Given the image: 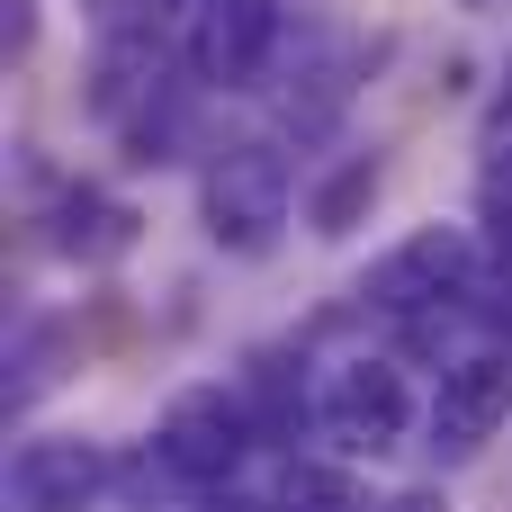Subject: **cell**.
Wrapping results in <instances>:
<instances>
[{"mask_svg":"<svg viewBox=\"0 0 512 512\" xmlns=\"http://www.w3.org/2000/svg\"><path fill=\"white\" fill-rule=\"evenodd\" d=\"M279 45H288L279 0H207V9H189V72L207 90H261Z\"/></svg>","mask_w":512,"mask_h":512,"instance_id":"cell-6","label":"cell"},{"mask_svg":"<svg viewBox=\"0 0 512 512\" xmlns=\"http://www.w3.org/2000/svg\"><path fill=\"white\" fill-rule=\"evenodd\" d=\"M270 504L279 512H369V495H360V477L333 468V459H288Z\"/></svg>","mask_w":512,"mask_h":512,"instance_id":"cell-14","label":"cell"},{"mask_svg":"<svg viewBox=\"0 0 512 512\" xmlns=\"http://www.w3.org/2000/svg\"><path fill=\"white\" fill-rule=\"evenodd\" d=\"M0 45H9V54L36 45V0H0Z\"/></svg>","mask_w":512,"mask_h":512,"instance_id":"cell-17","label":"cell"},{"mask_svg":"<svg viewBox=\"0 0 512 512\" xmlns=\"http://www.w3.org/2000/svg\"><path fill=\"white\" fill-rule=\"evenodd\" d=\"M315 432H324L342 459H387V450H405V432H414V387H405V369L378 360V351L324 369Z\"/></svg>","mask_w":512,"mask_h":512,"instance_id":"cell-4","label":"cell"},{"mask_svg":"<svg viewBox=\"0 0 512 512\" xmlns=\"http://www.w3.org/2000/svg\"><path fill=\"white\" fill-rule=\"evenodd\" d=\"M504 423H512V342H477V351L441 360V396H432V414H423V450H432L441 468H459V459H477Z\"/></svg>","mask_w":512,"mask_h":512,"instance_id":"cell-5","label":"cell"},{"mask_svg":"<svg viewBox=\"0 0 512 512\" xmlns=\"http://www.w3.org/2000/svg\"><path fill=\"white\" fill-rule=\"evenodd\" d=\"M477 153H512V63L495 81V99H486V117H477Z\"/></svg>","mask_w":512,"mask_h":512,"instance_id":"cell-16","label":"cell"},{"mask_svg":"<svg viewBox=\"0 0 512 512\" xmlns=\"http://www.w3.org/2000/svg\"><path fill=\"white\" fill-rule=\"evenodd\" d=\"M9 414H27L54 378H63V324H18V351H9Z\"/></svg>","mask_w":512,"mask_h":512,"instance_id":"cell-15","label":"cell"},{"mask_svg":"<svg viewBox=\"0 0 512 512\" xmlns=\"http://www.w3.org/2000/svg\"><path fill=\"white\" fill-rule=\"evenodd\" d=\"M243 396H252V423H261V441H297L306 423H315V396L324 387H306V351H252V369H243Z\"/></svg>","mask_w":512,"mask_h":512,"instance_id":"cell-13","label":"cell"},{"mask_svg":"<svg viewBox=\"0 0 512 512\" xmlns=\"http://www.w3.org/2000/svg\"><path fill=\"white\" fill-rule=\"evenodd\" d=\"M288 216H297V180H288V153L279 144H261V135L252 144H225L198 171V225H207L216 252H234V261L279 252Z\"/></svg>","mask_w":512,"mask_h":512,"instance_id":"cell-1","label":"cell"},{"mask_svg":"<svg viewBox=\"0 0 512 512\" xmlns=\"http://www.w3.org/2000/svg\"><path fill=\"white\" fill-rule=\"evenodd\" d=\"M378 189H387V153H378V144H369V153H342V162L306 189V234H315V243H351V234L369 225Z\"/></svg>","mask_w":512,"mask_h":512,"instance_id":"cell-12","label":"cell"},{"mask_svg":"<svg viewBox=\"0 0 512 512\" xmlns=\"http://www.w3.org/2000/svg\"><path fill=\"white\" fill-rule=\"evenodd\" d=\"M459 9H495V0H459Z\"/></svg>","mask_w":512,"mask_h":512,"instance_id":"cell-20","label":"cell"},{"mask_svg":"<svg viewBox=\"0 0 512 512\" xmlns=\"http://www.w3.org/2000/svg\"><path fill=\"white\" fill-rule=\"evenodd\" d=\"M378 512H450V495L441 486H405V495H387Z\"/></svg>","mask_w":512,"mask_h":512,"instance_id":"cell-18","label":"cell"},{"mask_svg":"<svg viewBox=\"0 0 512 512\" xmlns=\"http://www.w3.org/2000/svg\"><path fill=\"white\" fill-rule=\"evenodd\" d=\"M180 9H207V0H180Z\"/></svg>","mask_w":512,"mask_h":512,"instance_id":"cell-21","label":"cell"},{"mask_svg":"<svg viewBox=\"0 0 512 512\" xmlns=\"http://www.w3.org/2000/svg\"><path fill=\"white\" fill-rule=\"evenodd\" d=\"M198 90H207L198 72H162V81H153V99L117 126V144H126V162H135V171H171V162L198 144Z\"/></svg>","mask_w":512,"mask_h":512,"instance_id":"cell-11","label":"cell"},{"mask_svg":"<svg viewBox=\"0 0 512 512\" xmlns=\"http://www.w3.org/2000/svg\"><path fill=\"white\" fill-rule=\"evenodd\" d=\"M153 450H162L198 495H207V486H234V468L261 450L252 396H243V387H216V378L180 387V396L162 405V423H153Z\"/></svg>","mask_w":512,"mask_h":512,"instance_id":"cell-3","label":"cell"},{"mask_svg":"<svg viewBox=\"0 0 512 512\" xmlns=\"http://www.w3.org/2000/svg\"><path fill=\"white\" fill-rule=\"evenodd\" d=\"M477 270H486V243L468 225H414L405 243H387L360 270V306L369 315H396V324L405 315H432V306H468Z\"/></svg>","mask_w":512,"mask_h":512,"instance_id":"cell-2","label":"cell"},{"mask_svg":"<svg viewBox=\"0 0 512 512\" xmlns=\"http://www.w3.org/2000/svg\"><path fill=\"white\" fill-rule=\"evenodd\" d=\"M198 512H279V504H261V495H234V486H207V495H198Z\"/></svg>","mask_w":512,"mask_h":512,"instance_id":"cell-19","label":"cell"},{"mask_svg":"<svg viewBox=\"0 0 512 512\" xmlns=\"http://www.w3.org/2000/svg\"><path fill=\"white\" fill-rule=\"evenodd\" d=\"M45 243L63 252V261H81V270H117L135 243H144V216L117 198V189H63L54 207H45Z\"/></svg>","mask_w":512,"mask_h":512,"instance_id":"cell-9","label":"cell"},{"mask_svg":"<svg viewBox=\"0 0 512 512\" xmlns=\"http://www.w3.org/2000/svg\"><path fill=\"white\" fill-rule=\"evenodd\" d=\"M108 495H117L108 441L54 432V441H18L9 459V512H99Z\"/></svg>","mask_w":512,"mask_h":512,"instance_id":"cell-7","label":"cell"},{"mask_svg":"<svg viewBox=\"0 0 512 512\" xmlns=\"http://www.w3.org/2000/svg\"><path fill=\"white\" fill-rule=\"evenodd\" d=\"M162 72H171V63H162V36H153V27H99V54H90V72H81V117L117 135V126L153 99Z\"/></svg>","mask_w":512,"mask_h":512,"instance_id":"cell-8","label":"cell"},{"mask_svg":"<svg viewBox=\"0 0 512 512\" xmlns=\"http://www.w3.org/2000/svg\"><path fill=\"white\" fill-rule=\"evenodd\" d=\"M351 63L333 54V36L324 27H297V90L279 99V135H297V144H315V135H333L342 126V108H351Z\"/></svg>","mask_w":512,"mask_h":512,"instance_id":"cell-10","label":"cell"}]
</instances>
